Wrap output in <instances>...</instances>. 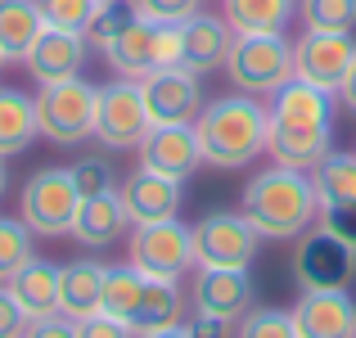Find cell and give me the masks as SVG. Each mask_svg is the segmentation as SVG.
Here are the masks:
<instances>
[{"mask_svg": "<svg viewBox=\"0 0 356 338\" xmlns=\"http://www.w3.org/2000/svg\"><path fill=\"white\" fill-rule=\"evenodd\" d=\"M127 225L131 221H127V208H122V194L108 190V194H95V199H81L77 221H72V239L81 248H108Z\"/></svg>", "mask_w": 356, "mask_h": 338, "instance_id": "obj_20", "label": "cell"}, {"mask_svg": "<svg viewBox=\"0 0 356 338\" xmlns=\"http://www.w3.org/2000/svg\"><path fill=\"white\" fill-rule=\"evenodd\" d=\"M0 63H5V54H0Z\"/></svg>", "mask_w": 356, "mask_h": 338, "instance_id": "obj_44", "label": "cell"}, {"mask_svg": "<svg viewBox=\"0 0 356 338\" xmlns=\"http://www.w3.org/2000/svg\"><path fill=\"white\" fill-rule=\"evenodd\" d=\"M312 185H316V199H321V212L356 203V154H334L330 149L312 167Z\"/></svg>", "mask_w": 356, "mask_h": 338, "instance_id": "obj_27", "label": "cell"}, {"mask_svg": "<svg viewBox=\"0 0 356 338\" xmlns=\"http://www.w3.org/2000/svg\"><path fill=\"white\" fill-rule=\"evenodd\" d=\"M321 225H330L339 239H348L356 248V203H343V208H325L321 212Z\"/></svg>", "mask_w": 356, "mask_h": 338, "instance_id": "obj_38", "label": "cell"}, {"mask_svg": "<svg viewBox=\"0 0 356 338\" xmlns=\"http://www.w3.org/2000/svg\"><path fill=\"white\" fill-rule=\"evenodd\" d=\"M140 289H145V275H140L136 266H108L104 271V298H99V312L113 316V321L131 325V316H136V303H140Z\"/></svg>", "mask_w": 356, "mask_h": 338, "instance_id": "obj_28", "label": "cell"}, {"mask_svg": "<svg viewBox=\"0 0 356 338\" xmlns=\"http://www.w3.org/2000/svg\"><path fill=\"white\" fill-rule=\"evenodd\" d=\"M131 23H140L136 5H131V0H108V5L95 9V18H90V27H86V41H95L99 50H108Z\"/></svg>", "mask_w": 356, "mask_h": 338, "instance_id": "obj_31", "label": "cell"}, {"mask_svg": "<svg viewBox=\"0 0 356 338\" xmlns=\"http://www.w3.org/2000/svg\"><path fill=\"white\" fill-rule=\"evenodd\" d=\"M298 14V0H221V18L230 23V32H275L284 36L289 23Z\"/></svg>", "mask_w": 356, "mask_h": 338, "instance_id": "obj_25", "label": "cell"}, {"mask_svg": "<svg viewBox=\"0 0 356 338\" xmlns=\"http://www.w3.org/2000/svg\"><path fill=\"white\" fill-rule=\"evenodd\" d=\"M131 5L145 23H185V18L199 14L203 0H131Z\"/></svg>", "mask_w": 356, "mask_h": 338, "instance_id": "obj_35", "label": "cell"}, {"mask_svg": "<svg viewBox=\"0 0 356 338\" xmlns=\"http://www.w3.org/2000/svg\"><path fill=\"white\" fill-rule=\"evenodd\" d=\"M9 293L18 298V307H23L32 321H45V316H59V266L45 257H32L23 271H18L14 280H9Z\"/></svg>", "mask_w": 356, "mask_h": 338, "instance_id": "obj_22", "label": "cell"}, {"mask_svg": "<svg viewBox=\"0 0 356 338\" xmlns=\"http://www.w3.org/2000/svg\"><path fill=\"white\" fill-rule=\"evenodd\" d=\"M334 149V95L307 81H284L266 108V154L284 167L312 172Z\"/></svg>", "mask_w": 356, "mask_h": 338, "instance_id": "obj_1", "label": "cell"}, {"mask_svg": "<svg viewBox=\"0 0 356 338\" xmlns=\"http://www.w3.org/2000/svg\"><path fill=\"white\" fill-rule=\"evenodd\" d=\"M41 32L45 18L36 0H0V54H5V63H23Z\"/></svg>", "mask_w": 356, "mask_h": 338, "instance_id": "obj_24", "label": "cell"}, {"mask_svg": "<svg viewBox=\"0 0 356 338\" xmlns=\"http://www.w3.org/2000/svg\"><path fill=\"white\" fill-rule=\"evenodd\" d=\"M243 217L252 221V230L261 239H298L307 234L316 221H321V199H316V185L312 172L302 167H284V163H270L243 185Z\"/></svg>", "mask_w": 356, "mask_h": 338, "instance_id": "obj_2", "label": "cell"}, {"mask_svg": "<svg viewBox=\"0 0 356 338\" xmlns=\"http://www.w3.org/2000/svg\"><path fill=\"white\" fill-rule=\"evenodd\" d=\"M339 99L348 104V113H356V63H352V72H348V81L339 86Z\"/></svg>", "mask_w": 356, "mask_h": 338, "instance_id": "obj_41", "label": "cell"}, {"mask_svg": "<svg viewBox=\"0 0 356 338\" xmlns=\"http://www.w3.org/2000/svg\"><path fill=\"white\" fill-rule=\"evenodd\" d=\"M9 190V167H5V158H0V194Z\"/></svg>", "mask_w": 356, "mask_h": 338, "instance_id": "obj_43", "label": "cell"}, {"mask_svg": "<svg viewBox=\"0 0 356 338\" xmlns=\"http://www.w3.org/2000/svg\"><path fill=\"white\" fill-rule=\"evenodd\" d=\"M252 280L248 271H226V266H199V275H194L190 284V303L194 312L203 316H217V321L226 325H239L243 316L252 312Z\"/></svg>", "mask_w": 356, "mask_h": 338, "instance_id": "obj_13", "label": "cell"}, {"mask_svg": "<svg viewBox=\"0 0 356 338\" xmlns=\"http://www.w3.org/2000/svg\"><path fill=\"white\" fill-rule=\"evenodd\" d=\"M95 113H99V86H90V81H81V77L41 86V95H36L41 136L59 149H72V145L95 136Z\"/></svg>", "mask_w": 356, "mask_h": 338, "instance_id": "obj_5", "label": "cell"}, {"mask_svg": "<svg viewBox=\"0 0 356 338\" xmlns=\"http://www.w3.org/2000/svg\"><path fill=\"white\" fill-rule=\"evenodd\" d=\"M36 136H41L36 95H27L18 86H0V158H14L23 149H32Z\"/></svg>", "mask_w": 356, "mask_h": 338, "instance_id": "obj_23", "label": "cell"}, {"mask_svg": "<svg viewBox=\"0 0 356 338\" xmlns=\"http://www.w3.org/2000/svg\"><path fill=\"white\" fill-rule=\"evenodd\" d=\"M81 208V190L72 181V167H41V172L27 176L23 199H18V217L27 221L32 234H72V221H77Z\"/></svg>", "mask_w": 356, "mask_h": 338, "instance_id": "obj_6", "label": "cell"}, {"mask_svg": "<svg viewBox=\"0 0 356 338\" xmlns=\"http://www.w3.org/2000/svg\"><path fill=\"white\" fill-rule=\"evenodd\" d=\"M194 136H199V154L208 167L239 172L257 163V154H266V108L257 95H243V90L208 99L194 118Z\"/></svg>", "mask_w": 356, "mask_h": 338, "instance_id": "obj_3", "label": "cell"}, {"mask_svg": "<svg viewBox=\"0 0 356 338\" xmlns=\"http://www.w3.org/2000/svg\"><path fill=\"white\" fill-rule=\"evenodd\" d=\"M136 338H185V325H172V330H158V334H136Z\"/></svg>", "mask_w": 356, "mask_h": 338, "instance_id": "obj_42", "label": "cell"}, {"mask_svg": "<svg viewBox=\"0 0 356 338\" xmlns=\"http://www.w3.org/2000/svg\"><path fill=\"white\" fill-rule=\"evenodd\" d=\"M27 321H32V316H27L23 307H18V298L0 284V338H23L27 334Z\"/></svg>", "mask_w": 356, "mask_h": 338, "instance_id": "obj_37", "label": "cell"}, {"mask_svg": "<svg viewBox=\"0 0 356 338\" xmlns=\"http://www.w3.org/2000/svg\"><path fill=\"white\" fill-rule=\"evenodd\" d=\"M181 325H185V338H230V330H235V325L217 321V316H203V312H194Z\"/></svg>", "mask_w": 356, "mask_h": 338, "instance_id": "obj_39", "label": "cell"}, {"mask_svg": "<svg viewBox=\"0 0 356 338\" xmlns=\"http://www.w3.org/2000/svg\"><path fill=\"white\" fill-rule=\"evenodd\" d=\"M104 271L99 261L81 257L59 266V316L68 321H86V316L99 312V298H104Z\"/></svg>", "mask_w": 356, "mask_h": 338, "instance_id": "obj_19", "label": "cell"}, {"mask_svg": "<svg viewBox=\"0 0 356 338\" xmlns=\"http://www.w3.org/2000/svg\"><path fill=\"white\" fill-rule=\"evenodd\" d=\"M230 41H235V32H230L226 18L217 14H194L181 23V68L190 72H212V68H226V54H230Z\"/></svg>", "mask_w": 356, "mask_h": 338, "instance_id": "obj_18", "label": "cell"}, {"mask_svg": "<svg viewBox=\"0 0 356 338\" xmlns=\"http://www.w3.org/2000/svg\"><path fill=\"white\" fill-rule=\"evenodd\" d=\"M226 77L243 95H275L284 81H293V41L275 32H243L230 41Z\"/></svg>", "mask_w": 356, "mask_h": 338, "instance_id": "obj_4", "label": "cell"}, {"mask_svg": "<svg viewBox=\"0 0 356 338\" xmlns=\"http://www.w3.org/2000/svg\"><path fill=\"white\" fill-rule=\"evenodd\" d=\"M41 5L45 27H59V32H81L86 36L90 18H95L99 0H36Z\"/></svg>", "mask_w": 356, "mask_h": 338, "instance_id": "obj_33", "label": "cell"}, {"mask_svg": "<svg viewBox=\"0 0 356 338\" xmlns=\"http://www.w3.org/2000/svg\"><path fill=\"white\" fill-rule=\"evenodd\" d=\"M140 167H149L158 176H172V181L185 185L203 167L194 122H185V127H149L145 145H140Z\"/></svg>", "mask_w": 356, "mask_h": 338, "instance_id": "obj_14", "label": "cell"}, {"mask_svg": "<svg viewBox=\"0 0 356 338\" xmlns=\"http://www.w3.org/2000/svg\"><path fill=\"white\" fill-rule=\"evenodd\" d=\"M27 72H32L41 86H54V81L81 77L86 68V36L81 32H59V27H45L36 36V45L27 50Z\"/></svg>", "mask_w": 356, "mask_h": 338, "instance_id": "obj_17", "label": "cell"}, {"mask_svg": "<svg viewBox=\"0 0 356 338\" xmlns=\"http://www.w3.org/2000/svg\"><path fill=\"white\" fill-rule=\"evenodd\" d=\"M99 5H108V0H99Z\"/></svg>", "mask_w": 356, "mask_h": 338, "instance_id": "obj_45", "label": "cell"}, {"mask_svg": "<svg viewBox=\"0 0 356 338\" xmlns=\"http://www.w3.org/2000/svg\"><path fill=\"white\" fill-rule=\"evenodd\" d=\"M298 18L312 32H356V0H298Z\"/></svg>", "mask_w": 356, "mask_h": 338, "instance_id": "obj_30", "label": "cell"}, {"mask_svg": "<svg viewBox=\"0 0 356 338\" xmlns=\"http://www.w3.org/2000/svg\"><path fill=\"white\" fill-rule=\"evenodd\" d=\"M23 338H77V325L68 316H45V321H27Z\"/></svg>", "mask_w": 356, "mask_h": 338, "instance_id": "obj_40", "label": "cell"}, {"mask_svg": "<svg viewBox=\"0 0 356 338\" xmlns=\"http://www.w3.org/2000/svg\"><path fill=\"white\" fill-rule=\"evenodd\" d=\"M32 239L36 234L27 230L23 217H0V284H9V280L36 257Z\"/></svg>", "mask_w": 356, "mask_h": 338, "instance_id": "obj_29", "label": "cell"}, {"mask_svg": "<svg viewBox=\"0 0 356 338\" xmlns=\"http://www.w3.org/2000/svg\"><path fill=\"white\" fill-rule=\"evenodd\" d=\"M149 136V113L136 77H113L99 86V113H95V140L104 149H140Z\"/></svg>", "mask_w": 356, "mask_h": 338, "instance_id": "obj_10", "label": "cell"}, {"mask_svg": "<svg viewBox=\"0 0 356 338\" xmlns=\"http://www.w3.org/2000/svg\"><path fill=\"white\" fill-rule=\"evenodd\" d=\"M72 325H77V338H136L131 325H122V321H113V316H104V312L86 316V321H72Z\"/></svg>", "mask_w": 356, "mask_h": 338, "instance_id": "obj_36", "label": "cell"}, {"mask_svg": "<svg viewBox=\"0 0 356 338\" xmlns=\"http://www.w3.org/2000/svg\"><path fill=\"white\" fill-rule=\"evenodd\" d=\"M140 95H145L149 127H185L203 113V86L199 72L190 68H158L140 77Z\"/></svg>", "mask_w": 356, "mask_h": 338, "instance_id": "obj_12", "label": "cell"}, {"mask_svg": "<svg viewBox=\"0 0 356 338\" xmlns=\"http://www.w3.org/2000/svg\"><path fill=\"white\" fill-rule=\"evenodd\" d=\"M154 50H158V23H131L127 32L118 36L113 45L104 50V59H108V68L118 72V77H149L154 72Z\"/></svg>", "mask_w": 356, "mask_h": 338, "instance_id": "obj_26", "label": "cell"}, {"mask_svg": "<svg viewBox=\"0 0 356 338\" xmlns=\"http://www.w3.org/2000/svg\"><path fill=\"white\" fill-rule=\"evenodd\" d=\"M185 321V289L181 280H149L140 289V303L136 316H131V330L136 334H158V330H172V325Z\"/></svg>", "mask_w": 356, "mask_h": 338, "instance_id": "obj_21", "label": "cell"}, {"mask_svg": "<svg viewBox=\"0 0 356 338\" xmlns=\"http://www.w3.org/2000/svg\"><path fill=\"white\" fill-rule=\"evenodd\" d=\"M235 338H298L293 312H280V307H252V312L235 325Z\"/></svg>", "mask_w": 356, "mask_h": 338, "instance_id": "obj_32", "label": "cell"}, {"mask_svg": "<svg viewBox=\"0 0 356 338\" xmlns=\"http://www.w3.org/2000/svg\"><path fill=\"white\" fill-rule=\"evenodd\" d=\"M72 181H77L81 199H95V194H108L118 190V176H113V163L104 154H90V158H77L72 163Z\"/></svg>", "mask_w": 356, "mask_h": 338, "instance_id": "obj_34", "label": "cell"}, {"mask_svg": "<svg viewBox=\"0 0 356 338\" xmlns=\"http://www.w3.org/2000/svg\"><path fill=\"white\" fill-rule=\"evenodd\" d=\"M352 63H356V36L352 32H312L307 27L293 41V77L307 81V86L330 90V95H339Z\"/></svg>", "mask_w": 356, "mask_h": 338, "instance_id": "obj_11", "label": "cell"}, {"mask_svg": "<svg viewBox=\"0 0 356 338\" xmlns=\"http://www.w3.org/2000/svg\"><path fill=\"white\" fill-rule=\"evenodd\" d=\"M293 280L302 293H321V289H348L356 280V248L348 239L316 221L307 234L293 239Z\"/></svg>", "mask_w": 356, "mask_h": 338, "instance_id": "obj_7", "label": "cell"}, {"mask_svg": "<svg viewBox=\"0 0 356 338\" xmlns=\"http://www.w3.org/2000/svg\"><path fill=\"white\" fill-rule=\"evenodd\" d=\"M127 252H131V266L149 280H185V271L199 266V257H194V225H185L181 217L136 225Z\"/></svg>", "mask_w": 356, "mask_h": 338, "instance_id": "obj_8", "label": "cell"}, {"mask_svg": "<svg viewBox=\"0 0 356 338\" xmlns=\"http://www.w3.org/2000/svg\"><path fill=\"white\" fill-rule=\"evenodd\" d=\"M118 194H122V208H127V221L131 225L181 217V199H185L181 181L158 176V172H149V167H136V172L118 185Z\"/></svg>", "mask_w": 356, "mask_h": 338, "instance_id": "obj_15", "label": "cell"}, {"mask_svg": "<svg viewBox=\"0 0 356 338\" xmlns=\"http://www.w3.org/2000/svg\"><path fill=\"white\" fill-rule=\"evenodd\" d=\"M261 234L252 230V221L243 212H208L203 221H194V257L199 266H226V271H248L257 257Z\"/></svg>", "mask_w": 356, "mask_h": 338, "instance_id": "obj_9", "label": "cell"}, {"mask_svg": "<svg viewBox=\"0 0 356 338\" xmlns=\"http://www.w3.org/2000/svg\"><path fill=\"white\" fill-rule=\"evenodd\" d=\"M298 338H356V303L348 289H321L293 303Z\"/></svg>", "mask_w": 356, "mask_h": 338, "instance_id": "obj_16", "label": "cell"}]
</instances>
